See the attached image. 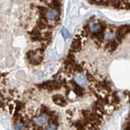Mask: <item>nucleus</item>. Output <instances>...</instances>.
<instances>
[{
  "label": "nucleus",
  "mask_w": 130,
  "mask_h": 130,
  "mask_svg": "<svg viewBox=\"0 0 130 130\" xmlns=\"http://www.w3.org/2000/svg\"><path fill=\"white\" fill-rule=\"evenodd\" d=\"M113 111L107 99L92 95L56 73L22 95L12 115L14 130H100Z\"/></svg>",
  "instance_id": "f257e3e1"
},
{
  "label": "nucleus",
  "mask_w": 130,
  "mask_h": 130,
  "mask_svg": "<svg viewBox=\"0 0 130 130\" xmlns=\"http://www.w3.org/2000/svg\"><path fill=\"white\" fill-rule=\"evenodd\" d=\"M88 1L96 5L105 6L115 9L130 10V0H88Z\"/></svg>",
  "instance_id": "f03ea898"
},
{
  "label": "nucleus",
  "mask_w": 130,
  "mask_h": 130,
  "mask_svg": "<svg viewBox=\"0 0 130 130\" xmlns=\"http://www.w3.org/2000/svg\"><path fill=\"white\" fill-rule=\"evenodd\" d=\"M62 34H63V36H64V38H68V33H67V32L65 31V30H63V32H62Z\"/></svg>",
  "instance_id": "7ed1b4c3"
}]
</instances>
